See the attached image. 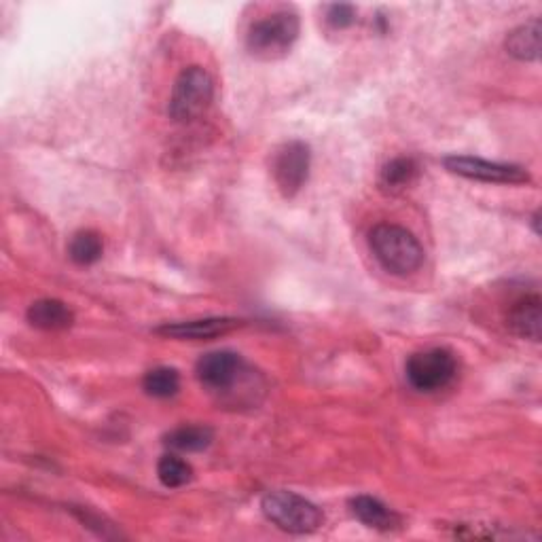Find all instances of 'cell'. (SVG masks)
I'll list each match as a JSON object with an SVG mask.
<instances>
[{"mask_svg": "<svg viewBox=\"0 0 542 542\" xmlns=\"http://www.w3.org/2000/svg\"><path fill=\"white\" fill-rule=\"evenodd\" d=\"M540 297L538 295H528L521 297L519 301L513 303L509 310L507 324L511 331L523 339H540V322H542V310H540Z\"/></svg>", "mask_w": 542, "mask_h": 542, "instance_id": "8fae6325", "label": "cell"}, {"mask_svg": "<svg viewBox=\"0 0 542 542\" xmlns=\"http://www.w3.org/2000/svg\"><path fill=\"white\" fill-rule=\"evenodd\" d=\"M214 441V432L208 426H180L166 437V445L176 451H202Z\"/></svg>", "mask_w": 542, "mask_h": 542, "instance_id": "5bb4252c", "label": "cell"}, {"mask_svg": "<svg viewBox=\"0 0 542 542\" xmlns=\"http://www.w3.org/2000/svg\"><path fill=\"white\" fill-rule=\"evenodd\" d=\"M142 388L149 396H155V399H170L180 390V375L176 369L157 367L144 375Z\"/></svg>", "mask_w": 542, "mask_h": 542, "instance_id": "2e32d148", "label": "cell"}, {"mask_svg": "<svg viewBox=\"0 0 542 542\" xmlns=\"http://www.w3.org/2000/svg\"><path fill=\"white\" fill-rule=\"evenodd\" d=\"M350 507L354 517L373 530L388 532L399 526V517H396V513H392L382 500H377L373 496H356L352 498Z\"/></svg>", "mask_w": 542, "mask_h": 542, "instance_id": "7c38bea8", "label": "cell"}, {"mask_svg": "<svg viewBox=\"0 0 542 542\" xmlns=\"http://www.w3.org/2000/svg\"><path fill=\"white\" fill-rule=\"evenodd\" d=\"M409 384L420 392H437L447 388L458 373L456 356L443 348H432L413 354L405 367Z\"/></svg>", "mask_w": 542, "mask_h": 542, "instance_id": "5b68a950", "label": "cell"}, {"mask_svg": "<svg viewBox=\"0 0 542 542\" xmlns=\"http://www.w3.org/2000/svg\"><path fill=\"white\" fill-rule=\"evenodd\" d=\"M157 477L170 490H176V487H183L193 479V468L183 458L164 456L157 464Z\"/></svg>", "mask_w": 542, "mask_h": 542, "instance_id": "ac0fdd59", "label": "cell"}, {"mask_svg": "<svg viewBox=\"0 0 542 542\" xmlns=\"http://www.w3.org/2000/svg\"><path fill=\"white\" fill-rule=\"evenodd\" d=\"M445 168L451 174H458L471 180H481V183H496V185H523L530 183V174L521 166L513 164H498V161H487L468 155H451L445 159Z\"/></svg>", "mask_w": 542, "mask_h": 542, "instance_id": "8992f818", "label": "cell"}, {"mask_svg": "<svg viewBox=\"0 0 542 542\" xmlns=\"http://www.w3.org/2000/svg\"><path fill=\"white\" fill-rule=\"evenodd\" d=\"M299 36V17L291 11L271 13L250 26L246 45L252 56L274 60L284 56Z\"/></svg>", "mask_w": 542, "mask_h": 542, "instance_id": "277c9868", "label": "cell"}, {"mask_svg": "<svg viewBox=\"0 0 542 542\" xmlns=\"http://www.w3.org/2000/svg\"><path fill=\"white\" fill-rule=\"evenodd\" d=\"M356 17V11L352 5H331L329 7V13H327V20L333 28H348Z\"/></svg>", "mask_w": 542, "mask_h": 542, "instance_id": "d6986e66", "label": "cell"}, {"mask_svg": "<svg viewBox=\"0 0 542 542\" xmlns=\"http://www.w3.org/2000/svg\"><path fill=\"white\" fill-rule=\"evenodd\" d=\"M263 515L288 534H312L322 526V513L314 502L286 490H276L263 496Z\"/></svg>", "mask_w": 542, "mask_h": 542, "instance_id": "7a4b0ae2", "label": "cell"}, {"mask_svg": "<svg viewBox=\"0 0 542 542\" xmlns=\"http://www.w3.org/2000/svg\"><path fill=\"white\" fill-rule=\"evenodd\" d=\"M28 322L41 331H66L75 322V314L64 301L39 299L28 307Z\"/></svg>", "mask_w": 542, "mask_h": 542, "instance_id": "30bf717a", "label": "cell"}, {"mask_svg": "<svg viewBox=\"0 0 542 542\" xmlns=\"http://www.w3.org/2000/svg\"><path fill=\"white\" fill-rule=\"evenodd\" d=\"M507 51L513 58L521 62H532L540 56V20H532L528 24L513 30L507 39Z\"/></svg>", "mask_w": 542, "mask_h": 542, "instance_id": "4fadbf2b", "label": "cell"}, {"mask_svg": "<svg viewBox=\"0 0 542 542\" xmlns=\"http://www.w3.org/2000/svg\"><path fill=\"white\" fill-rule=\"evenodd\" d=\"M212 98V77L202 66H189L180 72L174 83L168 113L176 123H191L208 111Z\"/></svg>", "mask_w": 542, "mask_h": 542, "instance_id": "3957f363", "label": "cell"}, {"mask_svg": "<svg viewBox=\"0 0 542 542\" xmlns=\"http://www.w3.org/2000/svg\"><path fill=\"white\" fill-rule=\"evenodd\" d=\"M312 153L305 142L293 140L286 142L274 155V164H271V172H274L278 189L286 195L293 197L301 191L305 185L307 174H310Z\"/></svg>", "mask_w": 542, "mask_h": 542, "instance_id": "52a82bcc", "label": "cell"}, {"mask_svg": "<svg viewBox=\"0 0 542 542\" xmlns=\"http://www.w3.org/2000/svg\"><path fill=\"white\" fill-rule=\"evenodd\" d=\"M240 327H242V320L238 318H204V320L164 324V327L157 329V335L180 339V341H185V339L200 341V339L223 337Z\"/></svg>", "mask_w": 542, "mask_h": 542, "instance_id": "9c48e42d", "label": "cell"}, {"mask_svg": "<svg viewBox=\"0 0 542 542\" xmlns=\"http://www.w3.org/2000/svg\"><path fill=\"white\" fill-rule=\"evenodd\" d=\"M68 255L77 265H94L104 255V242L96 231H79L68 244Z\"/></svg>", "mask_w": 542, "mask_h": 542, "instance_id": "9a60e30c", "label": "cell"}, {"mask_svg": "<svg viewBox=\"0 0 542 542\" xmlns=\"http://www.w3.org/2000/svg\"><path fill=\"white\" fill-rule=\"evenodd\" d=\"M418 176V164L411 157H396L382 170V185L390 191L405 189Z\"/></svg>", "mask_w": 542, "mask_h": 542, "instance_id": "e0dca14e", "label": "cell"}, {"mask_svg": "<svg viewBox=\"0 0 542 542\" xmlns=\"http://www.w3.org/2000/svg\"><path fill=\"white\" fill-rule=\"evenodd\" d=\"M369 246L375 259L394 276H411L424 263V248L405 227L382 223L371 229Z\"/></svg>", "mask_w": 542, "mask_h": 542, "instance_id": "6da1fadb", "label": "cell"}, {"mask_svg": "<svg viewBox=\"0 0 542 542\" xmlns=\"http://www.w3.org/2000/svg\"><path fill=\"white\" fill-rule=\"evenodd\" d=\"M244 360L236 352H210L195 367L197 379H200L202 386L214 392H225L236 386L238 379L244 373Z\"/></svg>", "mask_w": 542, "mask_h": 542, "instance_id": "ba28073f", "label": "cell"}]
</instances>
